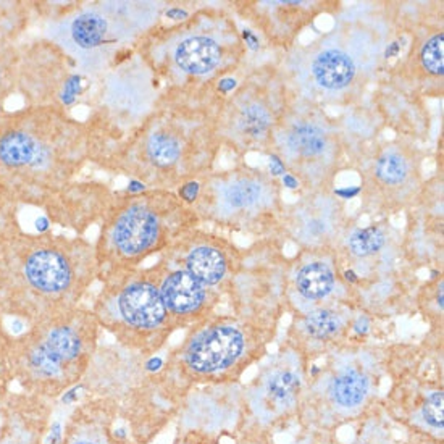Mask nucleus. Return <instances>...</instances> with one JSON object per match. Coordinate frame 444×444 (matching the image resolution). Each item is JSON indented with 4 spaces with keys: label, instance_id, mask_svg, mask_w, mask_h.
Returning <instances> with one entry per match:
<instances>
[{
    "label": "nucleus",
    "instance_id": "nucleus-10",
    "mask_svg": "<svg viewBox=\"0 0 444 444\" xmlns=\"http://www.w3.org/2000/svg\"><path fill=\"white\" fill-rule=\"evenodd\" d=\"M220 60V47L207 38H187L175 48V62L182 71L204 75Z\"/></svg>",
    "mask_w": 444,
    "mask_h": 444
},
{
    "label": "nucleus",
    "instance_id": "nucleus-25",
    "mask_svg": "<svg viewBox=\"0 0 444 444\" xmlns=\"http://www.w3.org/2000/svg\"><path fill=\"white\" fill-rule=\"evenodd\" d=\"M20 212L21 207L9 197V194L0 185V229H14L21 227Z\"/></svg>",
    "mask_w": 444,
    "mask_h": 444
},
{
    "label": "nucleus",
    "instance_id": "nucleus-21",
    "mask_svg": "<svg viewBox=\"0 0 444 444\" xmlns=\"http://www.w3.org/2000/svg\"><path fill=\"white\" fill-rule=\"evenodd\" d=\"M260 186L252 181H239L227 190V200L229 205L241 209L257 202L260 199Z\"/></svg>",
    "mask_w": 444,
    "mask_h": 444
},
{
    "label": "nucleus",
    "instance_id": "nucleus-14",
    "mask_svg": "<svg viewBox=\"0 0 444 444\" xmlns=\"http://www.w3.org/2000/svg\"><path fill=\"white\" fill-rule=\"evenodd\" d=\"M144 154L155 168H168L180 160L181 143L167 130H154L145 138Z\"/></svg>",
    "mask_w": 444,
    "mask_h": 444
},
{
    "label": "nucleus",
    "instance_id": "nucleus-26",
    "mask_svg": "<svg viewBox=\"0 0 444 444\" xmlns=\"http://www.w3.org/2000/svg\"><path fill=\"white\" fill-rule=\"evenodd\" d=\"M301 381L294 373H279L269 383V391L273 398L288 399L299 389Z\"/></svg>",
    "mask_w": 444,
    "mask_h": 444
},
{
    "label": "nucleus",
    "instance_id": "nucleus-7",
    "mask_svg": "<svg viewBox=\"0 0 444 444\" xmlns=\"http://www.w3.org/2000/svg\"><path fill=\"white\" fill-rule=\"evenodd\" d=\"M117 306L121 319L135 328H157L167 319V307L160 291L152 283L136 282L121 291Z\"/></svg>",
    "mask_w": 444,
    "mask_h": 444
},
{
    "label": "nucleus",
    "instance_id": "nucleus-34",
    "mask_svg": "<svg viewBox=\"0 0 444 444\" xmlns=\"http://www.w3.org/2000/svg\"><path fill=\"white\" fill-rule=\"evenodd\" d=\"M78 444H91V443H78Z\"/></svg>",
    "mask_w": 444,
    "mask_h": 444
},
{
    "label": "nucleus",
    "instance_id": "nucleus-31",
    "mask_svg": "<svg viewBox=\"0 0 444 444\" xmlns=\"http://www.w3.org/2000/svg\"><path fill=\"white\" fill-rule=\"evenodd\" d=\"M167 16L172 18V20H181V16H186V14L178 9H173V10L167 11Z\"/></svg>",
    "mask_w": 444,
    "mask_h": 444
},
{
    "label": "nucleus",
    "instance_id": "nucleus-15",
    "mask_svg": "<svg viewBox=\"0 0 444 444\" xmlns=\"http://www.w3.org/2000/svg\"><path fill=\"white\" fill-rule=\"evenodd\" d=\"M297 288L307 299H321L333 289V273L321 262L306 265L297 275Z\"/></svg>",
    "mask_w": 444,
    "mask_h": 444
},
{
    "label": "nucleus",
    "instance_id": "nucleus-2",
    "mask_svg": "<svg viewBox=\"0 0 444 444\" xmlns=\"http://www.w3.org/2000/svg\"><path fill=\"white\" fill-rule=\"evenodd\" d=\"M91 259L93 247L78 236L29 233L23 224L0 236V278L48 299L68 296Z\"/></svg>",
    "mask_w": 444,
    "mask_h": 444
},
{
    "label": "nucleus",
    "instance_id": "nucleus-1",
    "mask_svg": "<svg viewBox=\"0 0 444 444\" xmlns=\"http://www.w3.org/2000/svg\"><path fill=\"white\" fill-rule=\"evenodd\" d=\"M89 152L83 123L58 107L0 110V185L20 207L42 209L73 181Z\"/></svg>",
    "mask_w": 444,
    "mask_h": 444
},
{
    "label": "nucleus",
    "instance_id": "nucleus-8",
    "mask_svg": "<svg viewBox=\"0 0 444 444\" xmlns=\"http://www.w3.org/2000/svg\"><path fill=\"white\" fill-rule=\"evenodd\" d=\"M159 291L165 307L175 314L192 312L202 304L205 296L202 284L186 270L170 273Z\"/></svg>",
    "mask_w": 444,
    "mask_h": 444
},
{
    "label": "nucleus",
    "instance_id": "nucleus-28",
    "mask_svg": "<svg viewBox=\"0 0 444 444\" xmlns=\"http://www.w3.org/2000/svg\"><path fill=\"white\" fill-rule=\"evenodd\" d=\"M199 191V186L196 185V182H190V185L182 186V190L180 191L181 197L187 200V202H191V200H194V197H196V194Z\"/></svg>",
    "mask_w": 444,
    "mask_h": 444
},
{
    "label": "nucleus",
    "instance_id": "nucleus-17",
    "mask_svg": "<svg viewBox=\"0 0 444 444\" xmlns=\"http://www.w3.org/2000/svg\"><path fill=\"white\" fill-rule=\"evenodd\" d=\"M367 394V380L356 372H349L334 380L333 398L339 406L356 407L363 401Z\"/></svg>",
    "mask_w": 444,
    "mask_h": 444
},
{
    "label": "nucleus",
    "instance_id": "nucleus-32",
    "mask_svg": "<svg viewBox=\"0 0 444 444\" xmlns=\"http://www.w3.org/2000/svg\"><path fill=\"white\" fill-rule=\"evenodd\" d=\"M162 367V361L159 357L157 358H150V361L148 362V368L150 370V372H154V370H159Z\"/></svg>",
    "mask_w": 444,
    "mask_h": 444
},
{
    "label": "nucleus",
    "instance_id": "nucleus-13",
    "mask_svg": "<svg viewBox=\"0 0 444 444\" xmlns=\"http://www.w3.org/2000/svg\"><path fill=\"white\" fill-rule=\"evenodd\" d=\"M186 267L191 275L200 284H215L224 275V259L217 249L200 246L190 252L186 259Z\"/></svg>",
    "mask_w": 444,
    "mask_h": 444
},
{
    "label": "nucleus",
    "instance_id": "nucleus-6",
    "mask_svg": "<svg viewBox=\"0 0 444 444\" xmlns=\"http://www.w3.org/2000/svg\"><path fill=\"white\" fill-rule=\"evenodd\" d=\"M242 334L233 326H218L205 333L187 351V363L200 373H210L228 367L241 354Z\"/></svg>",
    "mask_w": 444,
    "mask_h": 444
},
{
    "label": "nucleus",
    "instance_id": "nucleus-29",
    "mask_svg": "<svg viewBox=\"0 0 444 444\" xmlns=\"http://www.w3.org/2000/svg\"><path fill=\"white\" fill-rule=\"evenodd\" d=\"M60 436H62V431H60V423H56L51 430V435H48L46 444H58Z\"/></svg>",
    "mask_w": 444,
    "mask_h": 444
},
{
    "label": "nucleus",
    "instance_id": "nucleus-4",
    "mask_svg": "<svg viewBox=\"0 0 444 444\" xmlns=\"http://www.w3.org/2000/svg\"><path fill=\"white\" fill-rule=\"evenodd\" d=\"M173 210L172 196L163 192L130 194L110 205L100 239L110 246L112 254L143 257L162 244Z\"/></svg>",
    "mask_w": 444,
    "mask_h": 444
},
{
    "label": "nucleus",
    "instance_id": "nucleus-18",
    "mask_svg": "<svg viewBox=\"0 0 444 444\" xmlns=\"http://www.w3.org/2000/svg\"><path fill=\"white\" fill-rule=\"evenodd\" d=\"M326 139L324 131L315 125H297L289 135V145L301 155H317L324 152Z\"/></svg>",
    "mask_w": 444,
    "mask_h": 444
},
{
    "label": "nucleus",
    "instance_id": "nucleus-5",
    "mask_svg": "<svg viewBox=\"0 0 444 444\" xmlns=\"http://www.w3.org/2000/svg\"><path fill=\"white\" fill-rule=\"evenodd\" d=\"M99 185L93 182L71 181L47 200L42 207L44 217L51 224L75 231L83 234L89 223L97 217V209L102 207V199L107 200L105 191L102 192Z\"/></svg>",
    "mask_w": 444,
    "mask_h": 444
},
{
    "label": "nucleus",
    "instance_id": "nucleus-30",
    "mask_svg": "<svg viewBox=\"0 0 444 444\" xmlns=\"http://www.w3.org/2000/svg\"><path fill=\"white\" fill-rule=\"evenodd\" d=\"M80 389H81L80 386L70 389V391L63 396V403H71V401H75L78 398V393H80Z\"/></svg>",
    "mask_w": 444,
    "mask_h": 444
},
{
    "label": "nucleus",
    "instance_id": "nucleus-22",
    "mask_svg": "<svg viewBox=\"0 0 444 444\" xmlns=\"http://www.w3.org/2000/svg\"><path fill=\"white\" fill-rule=\"evenodd\" d=\"M306 328L315 338H328L338 331L339 321L331 312L319 310V312L309 315L306 320Z\"/></svg>",
    "mask_w": 444,
    "mask_h": 444
},
{
    "label": "nucleus",
    "instance_id": "nucleus-11",
    "mask_svg": "<svg viewBox=\"0 0 444 444\" xmlns=\"http://www.w3.org/2000/svg\"><path fill=\"white\" fill-rule=\"evenodd\" d=\"M34 23V2L0 0V41L20 44L23 36Z\"/></svg>",
    "mask_w": 444,
    "mask_h": 444
},
{
    "label": "nucleus",
    "instance_id": "nucleus-20",
    "mask_svg": "<svg viewBox=\"0 0 444 444\" xmlns=\"http://www.w3.org/2000/svg\"><path fill=\"white\" fill-rule=\"evenodd\" d=\"M376 175L388 185H398L406 178L407 165L398 154H386L376 163Z\"/></svg>",
    "mask_w": 444,
    "mask_h": 444
},
{
    "label": "nucleus",
    "instance_id": "nucleus-33",
    "mask_svg": "<svg viewBox=\"0 0 444 444\" xmlns=\"http://www.w3.org/2000/svg\"><path fill=\"white\" fill-rule=\"evenodd\" d=\"M223 83H224V84H222L223 89H228V88H231V86L234 88V81H231V80H224Z\"/></svg>",
    "mask_w": 444,
    "mask_h": 444
},
{
    "label": "nucleus",
    "instance_id": "nucleus-12",
    "mask_svg": "<svg viewBox=\"0 0 444 444\" xmlns=\"http://www.w3.org/2000/svg\"><path fill=\"white\" fill-rule=\"evenodd\" d=\"M354 63L351 57L339 51H326L320 53L314 63V75L324 88L341 89L354 78Z\"/></svg>",
    "mask_w": 444,
    "mask_h": 444
},
{
    "label": "nucleus",
    "instance_id": "nucleus-19",
    "mask_svg": "<svg viewBox=\"0 0 444 444\" xmlns=\"http://www.w3.org/2000/svg\"><path fill=\"white\" fill-rule=\"evenodd\" d=\"M385 244V234L380 228H365L358 229L349 239V247L358 257H365V255H372L378 252Z\"/></svg>",
    "mask_w": 444,
    "mask_h": 444
},
{
    "label": "nucleus",
    "instance_id": "nucleus-24",
    "mask_svg": "<svg viewBox=\"0 0 444 444\" xmlns=\"http://www.w3.org/2000/svg\"><path fill=\"white\" fill-rule=\"evenodd\" d=\"M443 34L435 36L425 44L422 51V62L430 73L433 75H443Z\"/></svg>",
    "mask_w": 444,
    "mask_h": 444
},
{
    "label": "nucleus",
    "instance_id": "nucleus-27",
    "mask_svg": "<svg viewBox=\"0 0 444 444\" xmlns=\"http://www.w3.org/2000/svg\"><path fill=\"white\" fill-rule=\"evenodd\" d=\"M443 393H433L423 406V417L431 427L443 428L444 425V406Z\"/></svg>",
    "mask_w": 444,
    "mask_h": 444
},
{
    "label": "nucleus",
    "instance_id": "nucleus-3",
    "mask_svg": "<svg viewBox=\"0 0 444 444\" xmlns=\"http://www.w3.org/2000/svg\"><path fill=\"white\" fill-rule=\"evenodd\" d=\"M84 93V76L62 47L44 36L18 47L16 95L26 107L68 110Z\"/></svg>",
    "mask_w": 444,
    "mask_h": 444
},
{
    "label": "nucleus",
    "instance_id": "nucleus-16",
    "mask_svg": "<svg viewBox=\"0 0 444 444\" xmlns=\"http://www.w3.org/2000/svg\"><path fill=\"white\" fill-rule=\"evenodd\" d=\"M18 47L20 44L0 41V110L16 94L18 81Z\"/></svg>",
    "mask_w": 444,
    "mask_h": 444
},
{
    "label": "nucleus",
    "instance_id": "nucleus-9",
    "mask_svg": "<svg viewBox=\"0 0 444 444\" xmlns=\"http://www.w3.org/2000/svg\"><path fill=\"white\" fill-rule=\"evenodd\" d=\"M48 351V354L56 357L60 363L76 361L83 354L84 341L80 330L65 321L48 324L39 334L33 338Z\"/></svg>",
    "mask_w": 444,
    "mask_h": 444
},
{
    "label": "nucleus",
    "instance_id": "nucleus-23",
    "mask_svg": "<svg viewBox=\"0 0 444 444\" xmlns=\"http://www.w3.org/2000/svg\"><path fill=\"white\" fill-rule=\"evenodd\" d=\"M239 126L242 133H246V135L259 138L267 130V126H269V117H267V113L260 107H247L241 113Z\"/></svg>",
    "mask_w": 444,
    "mask_h": 444
}]
</instances>
